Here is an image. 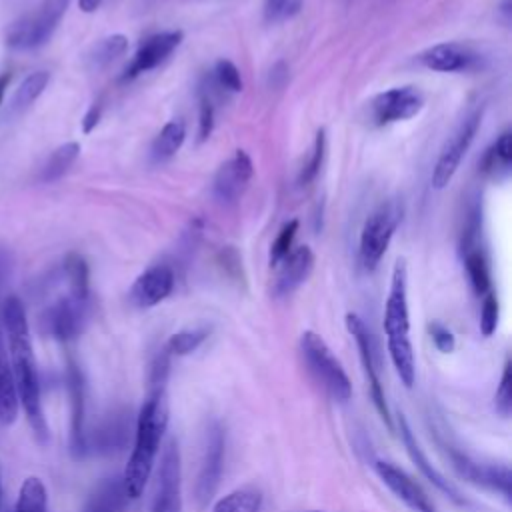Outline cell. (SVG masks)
Here are the masks:
<instances>
[{
    "instance_id": "obj_4",
    "label": "cell",
    "mask_w": 512,
    "mask_h": 512,
    "mask_svg": "<svg viewBox=\"0 0 512 512\" xmlns=\"http://www.w3.org/2000/svg\"><path fill=\"white\" fill-rule=\"evenodd\" d=\"M300 352L308 372L330 398L338 402L350 400L352 396L350 378L342 368L340 360L334 356V352L330 350V346L320 334H316L314 330H306L300 338Z\"/></svg>"
},
{
    "instance_id": "obj_16",
    "label": "cell",
    "mask_w": 512,
    "mask_h": 512,
    "mask_svg": "<svg viewBox=\"0 0 512 512\" xmlns=\"http://www.w3.org/2000/svg\"><path fill=\"white\" fill-rule=\"evenodd\" d=\"M86 318V302L72 298L70 294L56 300L42 316V324L50 336L60 342L74 340L82 328Z\"/></svg>"
},
{
    "instance_id": "obj_31",
    "label": "cell",
    "mask_w": 512,
    "mask_h": 512,
    "mask_svg": "<svg viewBox=\"0 0 512 512\" xmlns=\"http://www.w3.org/2000/svg\"><path fill=\"white\" fill-rule=\"evenodd\" d=\"M50 82V72L48 70H36L32 74H28L20 86L14 92L12 98V112H22L26 110L48 86Z\"/></svg>"
},
{
    "instance_id": "obj_35",
    "label": "cell",
    "mask_w": 512,
    "mask_h": 512,
    "mask_svg": "<svg viewBox=\"0 0 512 512\" xmlns=\"http://www.w3.org/2000/svg\"><path fill=\"white\" fill-rule=\"evenodd\" d=\"M324 152H326V132L320 128V130L316 132L310 158H308V162L302 166V170H300V174H298V184H300V186H308V184L318 176L320 166H322V162H324Z\"/></svg>"
},
{
    "instance_id": "obj_42",
    "label": "cell",
    "mask_w": 512,
    "mask_h": 512,
    "mask_svg": "<svg viewBox=\"0 0 512 512\" xmlns=\"http://www.w3.org/2000/svg\"><path fill=\"white\" fill-rule=\"evenodd\" d=\"M292 0H264V18L268 22H276L288 14Z\"/></svg>"
},
{
    "instance_id": "obj_39",
    "label": "cell",
    "mask_w": 512,
    "mask_h": 512,
    "mask_svg": "<svg viewBox=\"0 0 512 512\" xmlns=\"http://www.w3.org/2000/svg\"><path fill=\"white\" fill-rule=\"evenodd\" d=\"M494 406H496L498 414H502L504 418L510 416V412H512V368H510V362L504 364V372H502L496 396H494Z\"/></svg>"
},
{
    "instance_id": "obj_11",
    "label": "cell",
    "mask_w": 512,
    "mask_h": 512,
    "mask_svg": "<svg viewBox=\"0 0 512 512\" xmlns=\"http://www.w3.org/2000/svg\"><path fill=\"white\" fill-rule=\"evenodd\" d=\"M422 106L424 96L416 86H396L376 94L368 104V112L374 126H388L414 118Z\"/></svg>"
},
{
    "instance_id": "obj_2",
    "label": "cell",
    "mask_w": 512,
    "mask_h": 512,
    "mask_svg": "<svg viewBox=\"0 0 512 512\" xmlns=\"http://www.w3.org/2000/svg\"><path fill=\"white\" fill-rule=\"evenodd\" d=\"M168 428V398L164 388H152L140 408L134 428V444L122 474V486L128 498H138L150 478L162 436Z\"/></svg>"
},
{
    "instance_id": "obj_28",
    "label": "cell",
    "mask_w": 512,
    "mask_h": 512,
    "mask_svg": "<svg viewBox=\"0 0 512 512\" xmlns=\"http://www.w3.org/2000/svg\"><path fill=\"white\" fill-rule=\"evenodd\" d=\"M510 162H512V132L504 130L496 138V142L484 152L480 168L484 174L500 176L510 170Z\"/></svg>"
},
{
    "instance_id": "obj_36",
    "label": "cell",
    "mask_w": 512,
    "mask_h": 512,
    "mask_svg": "<svg viewBox=\"0 0 512 512\" xmlns=\"http://www.w3.org/2000/svg\"><path fill=\"white\" fill-rule=\"evenodd\" d=\"M296 232H298V220H290V222H286V224L280 228L276 240H274L272 246H270V266H272V268H276V264L292 250Z\"/></svg>"
},
{
    "instance_id": "obj_12",
    "label": "cell",
    "mask_w": 512,
    "mask_h": 512,
    "mask_svg": "<svg viewBox=\"0 0 512 512\" xmlns=\"http://www.w3.org/2000/svg\"><path fill=\"white\" fill-rule=\"evenodd\" d=\"M182 38V30H168L148 36L134 52L130 64L122 74V80H134L136 76L160 66L182 44Z\"/></svg>"
},
{
    "instance_id": "obj_1",
    "label": "cell",
    "mask_w": 512,
    "mask_h": 512,
    "mask_svg": "<svg viewBox=\"0 0 512 512\" xmlns=\"http://www.w3.org/2000/svg\"><path fill=\"white\" fill-rule=\"evenodd\" d=\"M0 324L8 340V358L16 384L18 402L24 408L28 422L40 440H46L48 426L40 402V380L30 338V328L24 312V304L18 296H8L0 308Z\"/></svg>"
},
{
    "instance_id": "obj_25",
    "label": "cell",
    "mask_w": 512,
    "mask_h": 512,
    "mask_svg": "<svg viewBox=\"0 0 512 512\" xmlns=\"http://www.w3.org/2000/svg\"><path fill=\"white\" fill-rule=\"evenodd\" d=\"M186 140V124L180 118H174L162 126L158 136L152 142L150 156L154 162L170 160Z\"/></svg>"
},
{
    "instance_id": "obj_6",
    "label": "cell",
    "mask_w": 512,
    "mask_h": 512,
    "mask_svg": "<svg viewBox=\"0 0 512 512\" xmlns=\"http://www.w3.org/2000/svg\"><path fill=\"white\" fill-rule=\"evenodd\" d=\"M400 222V208L394 202L380 204L370 216L364 220L358 242V262L362 270L372 272L384 258L392 236Z\"/></svg>"
},
{
    "instance_id": "obj_33",
    "label": "cell",
    "mask_w": 512,
    "mask_h": 512,
    "mask_svg": "<svg viewBox=\"0 0 512 512\" xmlns=\"http://www.w3.org/2000/svg\"><path fill=\"white\" fill-rule=\"evenodd\" d=\"M128 50V38L124 34H112L102 38L90 52L88 60L92 68H104L120 58Z\"/></svg>"
},
{
    "instance_id": "obj_9",
    "label": "cell",
    "mask_w": 512,
    "mask_h": 512,
    "mask_svg": "<svg viewBox=\"0 0 512 512\" xmlns=\"http://www.w3.org/2000/svg\"><path fill=\"white\" fill-rule=\"evenodd\" d=\"M480 122H482V110L470 112L458 124V128L452 132V136L446 140L442 152L438 154L434 170H432V186L436 190H442L452 182L462 158L466 156L470 144L474 142V136L480 128Z\"/></svg>"
},
{
    "instance_id": "obj_47",
    "label": "cell",
    "mask_w": 512,
    "mask_h": 512,
    "mask_svg": "<svg viewBox=\"0 0 512 512\" xmlns=\"http://www.w3.org/2000/svg\"><path fill=\"white\" fill-rule=\"evenodd\" d=\"M0 500H2V476H0Z\"/></svg>"
},
{
    "instance_id": "obj_7",
    "label": "cell",
    "mask_w": 512,
    "mask_h": 512,
    "mask_svg": "<svg viewBox=\"0 0 512 512\" xmlns=\"http://www.w3.org/2000/svg\"><path fill=\"white\" fill-rule=\"evenodd\" d=\"M224 452H226V434L224 428L218 420H210L204 432V442H202V456H200V466L196 474V484H194V500L200 508L208 506V502L214 498L220 478H222V468H224Z\"/></svg>"
},
{
    "instance_id": "obj_41",
    "label": "cell",
    "mask_w": 512,
    "mask_h": 512,
    "mask_svg": "<svg viewBox=\"0 0 512 512\" xmlns=\"http://www.w3.org/2000/svg\"><path fill=\"white\" fill-rule=\"evenodd\" d=\"M428 332H430V338H432L434 346H436L440 352L448 354V352H452V350H454V346H456V338H454V334H452L444 324H440V322H432V324L428 326Z\"/></svg>"
},
{
    "instance_id": "obj_8",
    "label": "cell",
    "mask_w": 512,
    "mask_h": 512,
    "mask_svg": "<svg viewBox=\"0 0 512 512\" xmlns=\"http://www.w3.org/2000/svg\"><path fill=\"white\" fill-rule=\"evenodd\" d=\"M346 328H348V332L352 334V338H354V342H356L358 356H360V362H362L366 380H368V388H370L372 402H374V406H376L380 418H382V420L386 422V426L392 430V418H390L388 402H386L384 388H382V382H380V372H378L374 336H372V332L368 330L366 322H364L358 314H354V312H348V314H346Z\"/></svg>"
},
{
    "instance_id": "obj_44",
    "label": "cell",
    "mask_w": 512,
    "mask_h": 512,
    "mask_svg": "<svg viewBox=\"0 0 512 512\" xmlns=\"http://www.w3.org/2000/svg\"><path fill=\"white\" fill-rule=\"evenodd\" d=\"M14 268V260H12V252L6 248H0V288L6 284V280L10 278Z\"/></svg>"
},
{
    "instance_id": "obj_10",
    "label": "cell",
    "mask_w": 512,
    "mask_h": 512,
    "mask_svg": "<svg viewBox=\"0 0 512 512\" xmlns=\"http://www.w3.org/2000/svg\"><path fill=\"white\" fill-rule=\"evenodd\" d=\"M150 512H182V468L180 450L174 438L162 448Z\"/></svg>"
},
{
    "instance_id": "obj_3",
    "label": "cell",
    "mask_w": 512,
    "mask_h": 512,
    "mask_svg": "<svg viewBox=\"0 0 512 512\" xmlns=\"http://www.w3.org/2000/svg\"><path fill=\"white\" fill-rule=\"evenodd\" d=\"M384 334L388 344L390 360L400 376L402 384L410 388L416 380V362L414 348L410 340V314H408V296H406V262L400 258L394 264L390 290L384 306Z\"/></svg>"
},
{
    "instance_id": "obj_29",
    "label": "cell",
    "mask_w": 512,
    "mask_h": 512,
    "mask_svg": "<svg viewBox=\"0 0 512 512\" xmlns=\"http://www.w3.org/2000/svg\"><path fill=\"white\" fill-rule=\"evenodd\" d=\"M262 492L256 486H242L222 496L212 512H260Z\"/></svg>"
},
{
    "instance_id": "obj_32",
    "label": "cell",
    "mask_w": 512,
    "mask_h": 512,
    "mask_svg": "<svg viewBox=\"0 0 512 512\" xmlns=\"http://www.w3.org/2000/svg\"><path fill=\"white\" fill-rule=\"evenodd\" d=\"M464 266H466V274L470 280L472 290L478 296H484L490 292V266L486 256L482 254V250L478 248H470L464 252Z\"/></svg>"
},
{
    "instance_id": "obj_30",
    "label": "cell",
    "mask_w": 512,
    "mask_h": 512,
    "mask_svg": "<svg viewBox=\"0 0 512 512\" xmlns=\"http://www.w3.org/2000/svg\"><path fill=\"white\" fill-rule=\"evenodd\" d=\"M14 512H48V492L38 476H28L22 482Z\"/></svg>"
},
{
    "instance_id": "obj_26",
    "label": "cell",
    "mask_w": 512,
    "mask_h": 512,
    "mask_svg": "<svg viewBox=\"0 0 512 512\" xmlns=\"http://www.w3.org/2000/svg\"><path fill=\"white\" fill-rule=\"evenodd\" d=\"M78 156H80V144L78 142L60 144L56 150H52V154L44 162L38 180L44 182V184L56 182L58 178H62L72 168V164L78 160Z\"/></svg>"
},
{
    "instance_id": "obj_27",
    "label": "cell",
    "mask_w": 512,
    "mask_h": 512,
    "mask_svg": "<svg viewBox=\"0 0 512 512\" xmlns=\"http://www.w3.org/2000/svg\"><path fill=\"white\" fill-rule=\"evenodd\" d=\"M64 276L68 282V294L80 302H88L90 296V270L86 260L76 254L70 252L64 258Z\"/></svg>"
},
{
    "instance_id": "obj_21",
    "label": "cell",
    "mask_w": 512,
    "mask_h": 512,
    "mask_svg": "<svg viewBox=\"0 0 512 512\" xmlns=\"http://www.w3.org/2000/svg\"><path fill=\"white\" fill-rule=\"evenodd\" d=\"M398 424H400L402 442H404V446H406V450H408L412 462H414V464L418 466V470L422 472V476L428 478V480H430L440 492H444L452 502H456V504H466V500L460 496V492L428 462L426 454L422 452L420 444L416 442V438H414V434H412V430H410V426H408V422H406V418H404L402 414H400V418H398Z\"/></svg>"
},
{
    "instance_id": "obj_24",
    "label": "cell",
    "mask_w": 512,
    "mask_h": 512,
    "mask_svg": "<svg viewBox=\"0 0 512 512\" xmlns=\"http://www.w3.org/2000/svg\"><path fill=\"white\" fill-rule=\"evenodd\" d=\"M128 436V424L124 414L120 416H112L108 420H104L96 432L92 436L86 438V446L88 450H98V452H112L124 446Z\"/></svg>"
},
{
    "instance_id": "obj_15",
    "label": "cell",
    "mask_w": 512,
    "mask_h": 512,
    "mask_svg": "<svg viewBox=\"0 0 512 512\" xmlns=\"http://www.w3.org/2000/svg\"><path fill=\"white\" fill-rule=\"evenodd\" d=\"M450 460L462 478H466L468 482H474L478 486L496 490L510 502L512 474L506 464H482L458 450H450Z\"/></svg>"
},
{
    "instance_id": "obj_43",
    "label": "cell",
    "mask_w": 512,
    "mask_h": 512,
    "mask_svg": "<svg viewBox=\"0 0 512 512\" xmlns=\"http://www.w3.org/2000/svg\"><path fill=\"white\" fill-rule=\"evenodd\" d=\"M100 118H102V104H100V102H94V104L88 108V112L84 114L82 132H84V134H90V132L96 128V124L100 122Z\"/></svg>"
},
{
    "instance_id": "obj_46",
    "label": "cell",
    "mask_w": 512,
    "mask_h": 512,
    "mask_svg": "<svg viewBox=\"0 0 512 512\" xmlns=\"http://www.w3.org/2000/svg\"><path fill=\"white\" fill-rule=\"evenodd\" d=\"M10 74L8 72H2L0 74V104H2V100H4V94H6V88H8V84H10Z\"/></svg>"
},
{
    "instance_id": "obj_22",
    "label": "cell",
    "mask_w": 512,
    "mask_h": 512,
    "mask_svg": "<svg viewBox=\"0 0 512 512\" xmlns=\"http://www.w3.org/2000/svg\"><path fill=\"white\" fill-rule=\"evenodd\" d=\"M126 504L128 496L122 476H108L92 488L80 512H126Z\"/></svg>"
},
{
    "instance_id": "obj_17",
    "label": "cell",
    "mask_w": 512,
    "mask_h": 512,
    "mask_svg": "<svg viewBox=\"0 0 512 512\" xmlns=\"http://www.w3.org/2000/svg\"><path fill=\"white\" fill-rule=\"evenodd\" d=\"M174 290V272L166 264L144 270L130 286V302L136 308H152L166 300Z\"/></svg>"
},
{
    "instance_id": "obj_18",
    "label": "cell",
    "mask_w": 512,
    "mask_h": 512,
    "mask_svg": "<svg viewBox=\"0 0 512 512\" xmlns=\"http://www.w3.org/2000/svg\"><path fill=\"white\" fill-rule=\"evenodd\" d=\"M314 268V254L308 246H296L292 248L278 264H276V278L272 292L276 296H288L292 294L306 278L310 276Z\"/></svg>"
},
{
    "instance_id": "obj_23",
    "label": "cell",
    "mask_w": 512,
    "mask_h": 512,
    "mask_svg": "<svg viewBox=\"0 0 512 512\" xmlns=\"http://www.w3.org/2000/svg\"><path fill=\"white\" fill-rule=\"evenodd\" d=\"M18 394H16V384L12 376V366L8 358V350L4 344V332L0 324V424L10 426L18 418Z\"/></svg>"
},
{
    "instance_id": "obj_20",
    "label": "cell",
    "mask_w": 512,
    "mask_h": 512,
    "mask_svg": "<svg viewBox=\"0 0 512 512\" xmlns=\"http://www.w3.org/2000/svg\"><path fill=\"white\" fill-rule=\"evenodd\" d=\"M420 64L432 72H464L478 66V54L458 42H442L418 56Z\"/></svg>"
},
{
    "instance_id": "obj_48",
    "label": "cell",
    "mask_w": 512,
    "mask_h": 512,
    "mask_svg": "<svg viewBox=\"0 0 512 512\" xmlns=\"http://www.w3.org/2000/svg\"><path fill=\"white\" fill-rule=\"evenodd\" d=\"M310 512H320V510H310Z\"/></svg>"
},
{
    "instance_id": "obj_34",
    "label": "cell",
    "mask_w": 512,
    "mask_h": 512,
    "mask_svg": "<svg viewBox=\"0 0 512 512\" xmlns=\"http://www.w3.org/2000/svg\"><path fill=\"white\" fill-rule=\"evenodd\" d=\"M208 328H186V330H180L176 334H172L166 342V350L168 354L172 356H186L190 352H194L206 338H208Z\"/></svg>"
},
{
    "instance_id": "obj_38",
    "label": "cell",
    "mask_w": 512,
    "mask_h": 512,
    "mask_svg": "<svg viewBox=\"0 0 512 512\" xmlns=\"http://www.w3.org/2000/svg\"><path fill=\"white\" fill-rule=\"evenodd\" d=\"M214 130V104L206 90H200L198 104V142H206Z\"/></svg>"
},
{
    "instance_id": "obj_19",
    "label": "cell",
    "mask_w": 512,
    "mask_h": 512,
    "mask_svg": "<svg viewBox=\"0 0 512 512\" xmlns=\"http://www.w3.org/2000/svg\"><path fill=\"white\" fill-rule=\"evenodd\" d=\"M68 396H70V452L76 458H82L88 452L86 446V428H84V378L76 362L68 360L66 370Z\"/></svg>"
},
{
    "instance_id": "obj_14",
    "label": "cell",
    "mask_w": 512,
    "mask_h": 512,
    "mask_svg": "<svg viewBox=\"0 0 512 512\" xmlns=\"http://www.w3.org/2000/svg\"><path fill=\"white\" fill-rule=\"evenodd\" d=\"M374 470L378 478L388 486V490L398 500H402L412 512H436V506L432 504L424 488L418 482H414L402 468L386 460H376Z\"/></svg>"
},
{
    "instance_id": "obj_13",
    "label": "cell",
    "mask_w": 512,
    "mask_h": 512,
    "mask_svg": "<svg viewBox=\"0 0 512 512\" xmlns=\"http://www.w3.org/2000/svg\"><path fill=\"white\" fill-rule=\"evenodd\" d=\"M252 176H254L252 158L248 156L246 150H236L234 156L226 160L214 176L212 192L216 200H220L222 204L236 202L248 188Z\"/></svg>"
},
{
    "instance_id": "obj_5",
    "label": "cell",
    "mask_w": 512,
    "mask_h": 512,
    "mask_svg": "<svg viewBox=\"0 0 512 512\" xmlns=\"http://www.w3.org/2000/svg\"><path fill=\"white\" fill-rule=\"evenodd\" d=\"M68 6L70 0H42L32 12L12 22L6 32V44L14 50H34L44 46L64 18Z\"/></svg>"
},
{
    "instance_id": "obj_40",
    "label": "cell",
    "mask_w": 512,
    "mask_h": 512,
    "mask_svg": "<svg viewBox=\"0 0 512 512\" xmlns=\"http://www.w3.org/2000/svg\"><path fill=\"white\" fill-rule=\"evenodd\" d=\"M498 314H500V306H498L496 294H492V292L484 294L482 310H480V332H482L484 336H492V334L496 332Z\"/></svg>"
},
{
    "instance_id": "obj_37",
    "label": "cell",
    "mask_w": 512,
    "mask_h": 512,
    "mask_svg": "<svg viewBox=\"0 0 512 512\" xmlns=\"http://www.w3.org/2000/svg\"><path fill=\"white\" fill-rule=\"evenodd\" d=\"M214 84L226 92H240L242 76L238 66L230 60H218L214 68Z\"/></svg>"
},
{
    "instance_id": "obj_45",
    "label": "cell",
    "mask_w": 512,
    "mask_h": 512,
    "mask_svg": "<svg viewBox=\"0 0 512 512\" xmlns=\"http://www.w3.org/2000/svg\"><path fill=\"white\" fill-rule=\"evenodd\" d=\"M104 0H78V8L82 10V12H96L98 8H100V4H102Z\"/></svg>"
}]
</instances>
